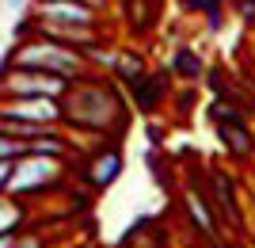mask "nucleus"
<instances>
[{
  "instance_id": "39448f33",
  "label": "nucleus",
  "mask_w": 255,
  "mask_h": 248,
  "mask_svg": "<svg viewBox=\"0 0 255 248\" xmlns=\"http://www.w3.org/2000/svg\"><path fill=\"white\" fill-rule=\"evenodd\" d=\"M0 119H15V122H34V126H61L65 111L61 99H4L0 103Z\"/></svg>"
},
{
  "instance_id": "ddd939ff",
  "label": "nucleus",
  "mask_w": 255,
  "mask_h": 248,
  "mask_svg": "<svg viewBox=\"0 0 255 248\" xmlns=\"http://www.w3.org/2000/svg\"><path fill=\"white\" fill-rule=\"evenodd\" d=\"M202 57L194 54V50H179V54L171 57V73H179V76H187V80H198L202 76Z\"/></svg>"
},
{
  "instance_id": "f3484780",
  "label": "nucleus",
  "mask_w": 255,
  "mask_h": 248,
  "mask_svg": "<svg viewBox=\"0 0 255 248\" xmlns=\"http://www.w3.org/2000/svg\"><path fill=\"white\" fill-rule=\"evenodd\" d=\"M11 248H46V241H42V233H19L11 241Z\"/></svg>"
},
{
  "instance_id": "20e7f679",
  "label": "nucleus",
  "mask_w": 255,
  "mask_h": 248,
  "mask_svg": "<svg viewBox=\"0 0 255 248\" xmlns=\"http://www.w3.org/2000/svg\"><path fill=\"white\" fill-rule=\"evenodd\" d=\"M61 180V161H42V157H23L11 172L8 184V199H27V195H38L46 187H53Z\"/></svg>"
},
{
  "instance_id": "6ab92c4d",
  "label": "nucleus",
  "mask_w": 255,
  "mask_h": 248,
  "mask_svg": "<svg viewBox=\"0 0 255 248\" xmlns=\"http://www.w3.org/2000/svg\"><path fill=\"white\" fill-rule=\"evenodd\" d=\"M11 11H31V0H4Z\"/></svg>"
},
{
  "instance_id": "9d476101",
  "label": "nucleus",
  "mask_w": 255,
  "mask_h": 248,
  "mask_svg": "<svg viewBox=\"0 0 255 248\" xmlns=\"http://www.w3.org/2000/svg\"><path fill=\"white\" fill-rule=\"evenodd\" d=\"M27 222V206L19 199H0V237H19Z\"/></svg>"
},
{
  "instance_id": "a211bd4d",
  "label": "nucleus",
  "mask_w": 255,
  "mask_h": 248,
  "mask_svg": "<svg viewBox=\"0 0 255 248\" xmlns=\"http://www.w3.org/2000/svg\"><path fill=\"white\" fill-rule=\"evenodd\" d=\"M11 172H15V164H0V199H8V184H11Z\"/></svg>"
},
{
  "instance_id": "7ed1b4c3",
  "label": "nucleus",
  "mask_w": 255,
  "mask_h": 248,
  "mask_svg": "<svg viewBox=\"0 0 255 248\" xmlns=\"http://www.w3.org/2000/svg\"><path fill=\"white\" fill-rule=\"evenodd\" d=\"M73 80L65 76H53V73H34V69H8L0 73V103L4 99H65L69 96Z\"/></svg>"
},
{
  "instance_id": "4468645a",
  "label": "nucleus",
  "mask_w": 255,
  "mask_h": 248,
  "mask_svg": "<svg viewBox=\"0 0 255 248\" xmlns=\"http://www.w3.org/2000/svg\"><path fill=\"white\" fill-rule=\"evenodd\" d=\"M213 195H217L221 214H229L225 222H229V226H236V222H240V214H236V206H233V184H229L225 176H213Z\"/></svg>"
},
{
  "instance_id": "f8f14e48",
  "label": "nucleus",
  "mask_w": 255,
  "mask_h": 248,
  "mask_svg": "<svg viewBox=\"0 0 255 248\" xmlns=\"http://www.w3.org/2000/svg\"><path fill=\"white\" fill-rule=\"evenodd\" d=\"M160 88H168V73H152V76H145L133 92H137V107L149 115V111H156V103H160Z\"/></svg>"
},
{
  "instance_id": "f03ea898",
  "label": "nucleus",
  "mask_w": 255,
  "mask_h": 248,
  "mask_svg": "<svg viewBox=\"0 0 255 248\" xmlns=\"http://www.w3.org/2000/svg\"><path fill=\"white\" fill-rule=\"evenodd\" d=\"M8 69H34V73H53V76H65V80H88V61L80 50H69V46L53 42L46 34H34L27 42H15L11 46V54L4 57L0 65V73H8Z\"/></svg>"
},
{
  "instance_id": "f257e3e1",
  "label": "nucleus",
  "mask_w": 255,
  "mask_h": 248,
  "mask_svg": "<svg viewBox=\"0 0 255 248\" xmlns=\"http://www.w3.org/2000/svg\"><path fill=\"white\" fill-rule=\"evenodd\" d=\"M65 122L76 130H88V134H107V130H118L126 122V103L118 96L115 84H107L99 76H88V80H76L69 88V96L61 99Z\"/></svg>"
},
{
  "instance_id": "423d86ee",
  "label": "nucleus",
  "mask_w": 255,
  "mask_h": 248,
  "mask_svg": "<svg viewBox=\"0 0 255 248\" xmlns=\"http://www.w3.org/2000/svg\"><path fill=\"white\" fill-rule=\"evenodd\" d=\"M118 176H122V153L118 149L92 153V168H88V184L92 187H111Z\"/></svg>"
},
{
  "instance_id": "1a4fd4ad",
  "label": "nucleus",
  "mask_w": 255,
  "mask_h": 248,
  "mask_svg": "<svg viewBox=\"0 0 255 248\" xmlns=\"http://www.w3.org/2000/svg\"><path fill=\"white\" fill-rule=\"evenodd\" d=\"M217 134H221V141L229 145V153L233 157H252V149H255V134H252V126H217Z\"/></svg>"
},
{
  "instance_id": "412c9836",
  "label": "nucleus",
  "mask_w": 255,
  "mask_h": 248,
  "mask_svg": "<svg viewBox=\"0 0 255 248\" xmlns=\"http://www.w3.org/2000/svg\"><path fill=\"white\" fill-rule=\"evenodd\" d=\"M236 248H244V245H236Z\"/></svg>"
},
{
  "instance_id": "2eb2a0df",
  "label": "nucleus",
  "mask_w": 255,
  "mask_h": 248,
  "mask_svg": "<svg viewBox=\"0 0 255 248\" xmlns=\"http://www.w3.org/2000/svg\"><path fill=\"white\" fill-rule=\"evenodd\" d=\"M84 61H88V69H96V73H115L118 69V50H107V42H103V46H96V50H88Z\"/></svg>"
},
{
  "instance_id": "aec40b11",
  "label": "nucleus",
  "mask_w": 255,
  "mask_h": 248,
  "mask_svg": "<svg viewBox=\"0 0 255 248\" xmlns=\"http://www.w3.org/2000/svg\"><path fill=\"white\" fill-rule=\"evenodd\" d=\"M11 241L15 237H0V248H11Z\"/></svg>"
},
{
  "instance_id": "0eeeda50",
  "label": "nucleus",
  "mask_w": 255,
  "mask_h": 248,
  "mask_svg": "<svg viewBox=\"0 0 255 248\" xmlns=\"http://www.w3.org/2000/svg\"><path fill=\"white\" fill-rule=\"evenodd\" d=\"M187 214H191V222H194V229L202 233V237H217V214H213L210 206H206V199L198 191H187Z\"/></svg>"
},
{
  "instance_id": "6e6552de",
  "label": "nucleus",
  "mask_w": 255,
  "mask_h": 248,
  "mask_svg": "<svg viewBox=\"0 0 255 248\" xmlns=\"http://www.w3.org/2000/svg\"><path fill=\"white\" fill-rule=\"evenodd\" d=\"M73 149V141L65 138V134H46V138L31 141L27 145V157H42V161H65Z\"/></svg>"
},
{
  "instance_id": "9b49d317",
  "label": "nucleus",
  "mask_w": 255,
  "mask_h": 248,
  "mask_svg": "<svg viewBox=\"0 0 255 248\" xmlns=\"http://www.w3.org/2000/svg\"><path fill=\"white\" fill-rule=\"evenodd\" d=\"M115 76L122 80V84L137 88L141 80L149 76V69H145V57H141V54H118V69H115Z\"/></svg>"
},
{
  "instance_id": "dca6fc26",
  "label": "nucleus",
  "mask_w": 255,
  "mask_h": 248,
  "mask_svg": "<svg viewBox=\"0 0 255 248\" xmlns=\"http://www.w3.org/2000/svg\"><path fill=\"white\" fill-rule=\"evenodd\" d=\"M23 157H27V145L8 138V134H0V164H19Z\"/></svg>"
}]
</instances>
